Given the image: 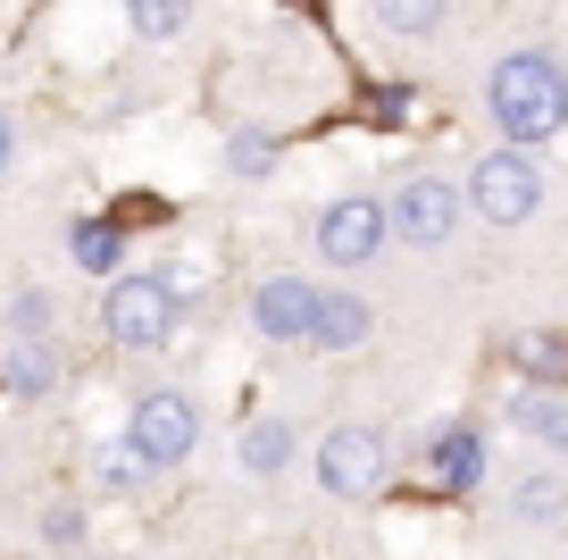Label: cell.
<instances>
[{"instance_id":"obj_1","label":"cell","mask_w":568,"mask_h":560,"mask_svg":"<svg viewBox=\"0 0 568 560\" xmlns=\"http://www.w3.org/2000/svg\"><path fill=\"white\" fill-rule=\"evenodd\" d=\"M485 109H494L501 142L535 151V142H551L568 126V68L544 59V51H510L494 76H485Z\"/></svg>"},{"instance_id":"obj_2","label":"cell","mask_w":568,"mask_h":560,"mask_svg":"<svg viewBox=\"0 0 568 560\" xmlns=\"http://www.w3.org/2000/svg\"><path fill=\"white\" fill-rule=\"evenodd\" d=\"M101 318H109V343H125V351H160L168 334H176V318H184V277H176V268L118 277V284H109V301H101Z\"/></svg>"},{"instance_id":"obj_3","label":"cell","mask_w":568,"mask_h":560,"mask_svg":"<svg viewBox=\"0 0 568 560\" xmlns=\"http://www.w3.org/2000/svg\"><path fill=\"white\" fill-rule=\"evenodd\" d=\"M468 210H477L485 227H527V218L544 210V168H535V151L494 142V151L468 168Z\"/></svg>"},{"instance_id":"obj_4","label":"cell","mask_w":568,"mask_h":560,"mask_svg":"<svg viewBox=\"0 0 568 560\" xmlns=\"http://www.w3.org/2000/svg\"><path fill=\"white\" fill-rule=\"evenodd\" d=\"M318 486L335 493V502H376V493L393 486V436L385 427H326Z\"/></svg>"},{"instance_id":"obj_5","label":"cell","mask_w":568,"mask_h":560,"mask_svg":"<svg viewBox=\"0 0 568 560\" xmlns=\"http://www.w3.org/2000/svg\"><path fill=\"white\" fill-rule=\"evenodd\" d=\"M310 243H318L326 268H368L376 251L393 243V210H385V201H368V193H343V201H326V210H318Z\"/></svg>"},{"instance_id":"obj_6","label":"cell","mask_w":568,"mask_h":560,"mask_svg":"<svg viewBox=\"0 0 568 560\" xmlns=\"http://www.w3.org/2000/svg\"><path fill=\"white\" fill-rule=\"evenodd\" d=\"M125 436H134V452L151 460V469H176V460H193V443H201V410L184 402V393H142L134 419H125Z\"/></svg>"},{"instance_id":"obj_7","label":"cell","mask_w":568,"mask_h":560,"mask_svg":"<svg viewBox=\"0 0 568 560\" xmlns=\"http://www.w3.org/2000/svg\"><path fill=\"white\" fill-rule=\"evenodd\" d=\"M385 210H393V234H402V243H418V251L452 243V227H460V193H452L444 176H409Z\"/></svg>"},{"instance_id":"obj_8","label":"cell","mask_w":568,"mask_h":560,"mask_svg":"<svg viewBox=\"0 0 568 560\" xmlns=\"http://www.w3.org/2000/svg\"><path fill=\"white\" fill-rule=\"evenodd\" d=\"M251 327H260L267 343H310V327H318V284L310 277H267L260 293H251Z\"/></svg>"},{"instance_id":"obj_9","label":"cell","mask_w":568,"mask_h":560,"mask_svg":"<svg viewBox=\"0 0 568 560\" xmlns=\"http://www.w3.org/2000/svg\"><path fill=\"white\" fill-rule=\"evenodd\" d=\"M426 452H435V477H444V493H468L485 477V436L468 419H452V427H435V443H426Z\"/></svg>"},{"instance_id":"obj_10","label":"cell","mask_w":568,"mask_h":560,"mask_svg":"<svg viewBox=\"0 0 568 560\" xmlns=\"http://www.w3.org/2000/svg\"><path fill=\"white\" fill-rule=\"evenodd\" d=\"M368 334H376V310L359 293H318V327H310L318 351H359Z\"/></svg>"},{"instance_id":"obj_11","label":"cell","mask_w":568,"mask_h":560,"mask_svg":"<svg viewBox=\"0 0 568 560\" xmlns=\"http://www.w3.org/2000/svg\"><path fill=\"white\" fill-rule=\"evenodd\" d=\"M510 427H518L527 443H551V452H568V393L518 386V402H510Z\"/></svg>"},{"instance_id":"obj_12","label":"cell","mask_w":568,"mask_h":560,"mask_svg":"<svg viewBox=\"0 0 568 560\" xmlns=\"http://www.w3.org/2000/svg\"><path fill=\"white\" fill-rule=\"evenodd\" d=\"M68 251H75L84 277H109V268L125 260V227H118V218H84V227L68 234Z\"/></svg>"},{"instance_id":"obj_13","label":"cell","mask_w":568,"mask_h":560,"mask_svg":"<svg viewBox=\"0 0 568 560\" xmlns=\"http://www.w3.org/2000/svg\"><path fill=\"white\" fill-rule=\"evenodd\" d=\"M518 368H527V386L560 393L568 386V334H518Z\"/></svg>"},{"instance_id":"obj_14","label":"cell","mask_w":568,"mask_h":560,"mask_svg":"<svg viewBox=\"0 0 568 560\" xmlns=\"http://www.w3.org/2000/svg\"><path fill=\"white\" fill-rule=\"evenodd\" d=\"M560 510H568V486H560V477H544V469H535V477H518V486H510V519L551 527Z\"/></svg>"},{"instance_id":"obj_15","label":"cell","mask_w":568,"mask_h":560,"mask_svg":"<svg viewBox=\"0 0 568 560\" xmlns=\"http://www.w3.org/2000/svg\"><path fill=\"white\" fill-rule=\"evenodd\" d=\"M284 460H293V427H284V419H251L243 427V469L251 477H276Z\"/></svg>"},{"instance_id":"obj_16","label":"cell","mask_w":568,"mask_h":560,"mask_svg":"<svg viewBox=\"0 0 568 560\" xmlns=\"http://www.w3.org/2000/svg\"><path fill=\"white\" fill-rule=\"evenodd\" d=\"M452 18V0H376V26L385 34H435Z\"/></svg>"},{"instance_id":"obj_17","label":"cell","mask_w":568,"mask_h":560,"mask_svg":"<svg viewBox=\"0 0 568 560\" xmlns=\"http://www.w3.org/2000/svg\"><path fill=\"white\" fill-rule=\"evenodd\" d=\"M276 159H284V142H276V134H260V126H243V134L226 142V176H243V184H251V176H267Z\"/></svg>"},{"instance_id":"obj_18","label":"cell","mask_w":568,"mask_h":560,"mask_svg":"<svg viewBox=\"0 0 568 560\" xmlns=\"http://www.w3.org/2000/svg\"><path fill=\"white\" fill-rule=\"evenodd\" d=\"M9 386H18V393H51L59 386V351L51 343H18V351H9Z\"/></svg>"},{"instance_id":"obj_19","label":"cell","mask_w":568,"mask_h":560,"mask_svg":"<svg viewBox=\"0 0 568 560\" xmlns=\"http://www.w3.org/2000/svg\"><path fill=\"white\" fill-rule=\"evenodd\" d=\"M125 18H134L142 42H168V34H184V0H125Z\"/></svg>"},{"instance_id":"obj_20","label":"cell","mask_w":568,"mask_h":560,"mask_svg":"<svg viewBox=\"0 0 568 560\" xmlns=\"http://www.w3.org/2000/svg\"><path fill=\"white\" fill-rule=\"evenodd\" d=\"M151 477V460L134 452V436H118V443H101V486L109 493H125V486H142Z\"/></svg>"},{"instance_id":"obj_21","label":"cell","mask_w":568,"mask_h":560,"mask_svg":"<svg viewBox=\"0 0 568 560\" xmlns=\"http://www.w3.org/2000/svg\"><path fill=\"white\" fill-rule=\"evenodd\" d=\"M9 334H18V343H42V334H51V301L18 293V301H9Z\"/></svg>"},{"instance_id":"obj_22","label":"cell","mask_w":568,"mask_h":560,"mask_svg":"<svg viewBox=\"0 0 568 560\" xmlns=\"http://www.w3.org/2000/svg\"><path fill=\"white\" fill-rule=\"evenodd\" d=\"M9 159H18V134H9V118H0V168H9Z\"/></svg>"}]
</instances>
